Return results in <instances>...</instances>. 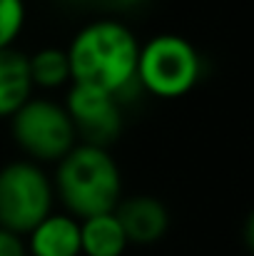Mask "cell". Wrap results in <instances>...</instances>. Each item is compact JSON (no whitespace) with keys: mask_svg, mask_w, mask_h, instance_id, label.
Wrapping results in <instances>:
<instances>
[{"mask_svg":"<svg viewBox=\"0 0 254 256\" xmlns=\"http://www.w3.org/2000/svg\"><path fill=\"white\" fill-rule=\"evenodd\" d=\"M73 82L112 92L120 102L137 92L135 80L140 38L117 18H95L85 22L65 48Z\"/></svg>","mask_w":254,"mask_h":256,"instance_id":"cell-1","label":"cell"},{"mask_svg":"<svg viewBox=\"0 0 254 256\" xmlns=\"http://www.w3.org/2000/svg\"><path fill=\"white\" fill-rule=\"evenodd\" d=\"M53 176L55 202L75 219L115 212L122 199V172L110 150L78 142L58 164Z\"/></svg>","mask_w":254,"mask_h":256,"instance_id":"cell-2","label":"cell"},{"mask_svg":"<svg viewBox=\"0 0 254 256\" xmlns=\"http://www.w3.org/2000/svg\"><path fill=\"white\" fill-rule=\"evenodd\" d=\"M204 60L192 40L177 32H160L140 42L135 80L142 94L179 100L202 80Z\"/></svg>","mask_w":254,"mask_h":256,"instance_id":"cell-3","label":"cell"},{"mask_svg":"<svg viewBox=\"0 0 254 256\" xmlns=\"http://www.w3.org/2000/svg\"><path fill=\"white\" fill-rule=\"evenodd\" d=\"M8 124L15 147L23 152V160H30L40 167L58 164L78 144V134L65 104L50 94H33L8 120Z\"/></svg>","mask_w":254,"mask_h":256,"instance_id":"cell-4","label":"cell"},{"mask_svg":"<svg viewBox=\"0 0 254 256\" xmlns=\"http://www.w3.org/2000/svg\"><path fill=\"white\" fill-rule=\"evenodd\" d=\"M55 209L53 176L30 160H10L0 167V226L25 236Z\"/></svg>","mask_w":254,"mask_h":256,"instance_id":"cell-5","label":"cell"},{"mask_svg":"<svg viewBox=\"0 0 254 256\" xmlns=\"http://www.w3.org/2000/svg\"><path fill=\"white\" fill-rule=\"evenodd\" d=\"M63 104L70 114L78 142L110 150L120 140L125 130V107L112 92L85 82H70Z\"/></svg>","mask_w":254,"mask_h":256,"instance_id":"cell-6","label":"cell"},{"mask_svg":"<svg viewBox=\"0 0 254 256\" xmlns=\"http://www.w3.org/2000/svg\"><path fill=\"white\" fill-rule=\"evenodd\" d=\"M115 216L130 244L152 246L169 232L172 216L167 204L152 194L122 196L115 206Z\"/></svg>","mask_w":254,"mask_h":256,"instance_id":"cell-7","label":"cell"},{"mask_svg":"<svg viewBox=\"0 0 254 256\" xmlns=\"http://www.w3.org/2000/svg\"><path fill=\"white\" fill-rule=\"evenodd\" d=\"M28 256H83L80 252V219L68 212H50L25 236Z\"/></svg>","mask_w":254,"mask_h":256,"instance_id":"cell-8","label":"cell"},{"mask_svg":"<svg viewBox=\"0 0 254 256\" xmlns=\"http://www.w3.org/2000/svg\"><path fill=\"white\" fill-rule=\"evenodd\" d=\"M35 92L30 70H28V52L18 48L0 50V120H10Z\"/></svg>","mask_w":254,"mask_h":256,"instance_id":"cell-9","label":"cell"},{"mask_svg":"<svg viewBox=\"0 0 254 256\" xmlns=\"http://www.w3.org/2000/svg\"><path fill=\"white\" fill-rule=\"evenodd\" d=\"M130 242L115 216V212L97 214L80 222V252L83 256H122Z\"/></svg>","mask_w":254,"mask_h":256,"instance_id":"cell-10","label":"cell"},{"mask_svg":"<svg viewBox=\"0 0 254 256\" xmlns=\"http://www.w3.org/2000/svg\"><path fill=\"white\" fill-rule=\"evenodd\" d=\"M28 70H30V80L35 92H58V90H68L73 82L70 75V60L65 48H40L33 55H28Z\"/></svg>","mask_w":254,"mask_h":256,"instance_id":"cell-11","label":"cell"},{"mask_svg":"<svg viewBox=\"0 0 254 256\" xmlns=\"http://www.w3.org/2000/svg\"><path fill=\"white\" fill-rule=\"evenodd\" d=\"M28 22L25 0H0V50L15 48Z\"/></svg>","mask_w":254,"mask_h":256,"instance_id":"cell-12","label":"cell"},{"mask_svg":"<svg viewBox=\"0 0 254 256\" xmlns=\"http://www.w3.org/2000/svg\"><path fill=\"white\" fill-rule=\"evenodd\" d=\"M0 256H28L25 239L0 226Z\"/></svg>","mask_w":254,"mask_h":256,"instance_id":"cell-13","label":"cell"}]
</instances>
